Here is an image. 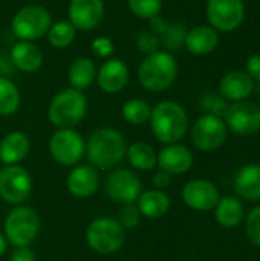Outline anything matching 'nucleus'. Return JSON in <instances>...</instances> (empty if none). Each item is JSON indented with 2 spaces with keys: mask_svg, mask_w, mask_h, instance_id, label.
<instances>
[{
  "mask_svg": "<svg viewBox=\"0 0 260 261\" xmlns=\"http://www.w3.org/2000/svg\"><path fill=\"white\" fill-rule=\"evenodd\" d=\"M205 110H208L211 115H218V116H221L222 113L225 115V112H227V106L224 104V101L222 99H219V96H216V95H207L204 99H202V104H201Z\"/></svg>",
  "mask_w": 260,
  "mask_h": 261,
  "instance_id": "obj_37",
  "label": "nucleus"
},
{
  "mask_svg": "<svg viewBox=\"0 0 260 261\" xmlns=\"http://www.w3.org/2000/svg\"><path fill=\"white\" fill-rule=\"evenodd\" d=\"M152 184H153L155 190H161V191H164V190H166V188H169V187H170V184H172V174H169V173H166V171L159 170L158 173H155V174H153Z\"/></svg>",
  "mask_w": 260,
  "mask_h": 261,
  "instance_id": "obj_39",
  "label": "nucleus"
},
{
  "mask_svg": "<svg viewBox=\"0 0 260 261\" xmlns=\"http://www.w3.org/2000/svg\"><path fill=\"white\" fill-rule=\"evenodd\" d=\"M213 210L216 222L225 229H234L244 220V205L234 196L221 197Z\"/></svg>",
  "mask_w": 260,
  "mask_h": 261,
  "instance_id": "obj_25",
  "label": "nucleus"
},
{
  "mask_svg": "<svg viewBox=\"0 0 260 261\" xmlns=\"http://www.w3.org/2000/svg\"><path fill=\"white\" fill-rule=\"evenodd\" d=\"M187 37V28L182 23H169L166 31L159 35L161 46L170 52V50H178L179 47L184 46Z\"/></svg>",
  "mask_w": 260,
  "mask_h": 261,
  "instance_id": "obj_31",
  "label": "nucleus"
},
{
  "mask_svg": "<svg viewBox=\"0 0 260 261\" xmlns=\"http://www.w3.org/2000/svg\"><path fill=\"white\" fill-rule=\"evenodd\" d=\"M52 24V17L44 6L26 5L12 17V32L21 41H34L44 37Z\"/></svg>",
  "mask_w": 260,
  "mask_h": 261,
  "instance_id": "obj_7",
  "label": "nucleus"
},
{
  "mask_svg": "<svg viewBox=\"0 0 260 261\" xmlns=\"http://www.w3.org/2000/svg\"><path fill=\"white\" fill-rule=\"evenodd\" d=\"M150 127L155 138L169 145L179 142L188 130V116L185 109L175 101H162L152 109Z\"/></svg>",
  "mask_w": 260,
  "mask_h": 261,
  "instance_id": "obj_1",
  "label": "nucleus"
},
{
  "mask_svg": "<svg viewBox=\"0 0 260 261\" xmlns=\"http://www.w3.org/2000/svg\"><path fill=\"white\" fill-rule=\"evenodd\" d=\"M126 158L129 164L139 171H150L156 167L158 154L152 148V145L146 142H133L127 147Z\"/></svg>",
  "mask_w": 260,
  "mask_h": 261,
  "instance_id": "obj_27",
  "label": "nucleus"
},
{
  "mask_svg": "<svg viewBox=\"0 0 260 261\" xmlns=\"http://www.w3.org/2000/svg\"><path fill=\"white\" fill-rule=\"evenodd\" d=\"M228 127L225 121L218 116L207 113L201 116L192 128V141L196 148L202 151H215L227 141Z\"/></svg>",
  "mask_w": 260,
  "mask_h": 261,
  "instance_id": "obj_10",
  "label": "nucleus"
},
{
  "mask_svg": "<svg viewBox=\"0 0 260 261\" xmlns=\"http://www.w3.org/2000/svg\"><path fill=\"white\" fill-rule=\"evenodd\" d=\"M245 18L242 0H208L207 20L218 32H231L238 29Z\"/></svg>",
  "mask_w": 260,
  "mask_h": 261,
  "instance_id": "obj_11",
  "label": "nucleus"
},
{
  "mask_svg": "<svg viewBox=\"0 0 260 261\" xmlns=\"http://www.w3.org/2000/svg\"><path fill=\"white\" fill-rule=\"evenodd\" d=\"M121 113H123V118L129 124L143 125V124L149 122L152 107H150V104L147 101H144L141 98H132V99L124 102V106L121 109Z\"/></svg>",
  "mask_w": 260,
  "mask_h": 261,
  "instance_id": "obj_30",
  "label": "nucleus"
},
{
  "mask_svg": "<svg viewBox=\"0 0 260 261\" xmlns=\"http://www.w3.org/2000/svg\"><path fill=\"white\" fill-rule=\"evenodd\" d=\"M169 26V21L166 18H162L161 15H155L150 18V31L153 34H156L158 37L166 31V28Z\"/></svg>",
  "mask_w": 260,
  "mask_h": 261,
  "instance_id": "obj_41",
  "label": "nucleus"
},
{
  "mask_svg": "<svg viewBox=\"0 0 260 261\" xmlns=\"http://www.w3.org/2000/svg\"><path fill=\"white\" fill-rule=\"evenodd\" d=\"M6 248H8L6 237H5V234H2V232H0V257L6 252Z\"/></svg>",
  "mask_w": 260,
  "mask_h": 261,
  "instance_id": "obj_42",
  "label": "nucleus"
},
{
  "mask_svg": "<svg viewBox=\"0 0 260 261\" xmlns=\"http://www.w3.org/2000/svg\"><path fill=\"white\" fill-rule=\"evenodd\" d=\"M67 191L78 197L86 199L97 193L100 187V176L98 171L90 165H78L75 167L67 176Z\"/></svg>",
  "mask_w": 260,
  "mask_h": 261,
  "instance_id": "obj_18",
  "label": "nucleus"
},
{
  "mask_svg": "<svg viewBox=\"0 0 260 261\" xmlns=\"http://www.w3.org/2000/svg\"><path fill=\"white\" fill-rule=\"evenodd\" d=\"M254 89V80L247 73L241 70L228 72L222 76L219 83L221 95L228 101H244L247 99Z\"/></svg>",
  "mask_w": 260,
  "mask_h": 261,
  "instance_id": "obj_19",
  "label": "nucleus"
},
{
  "mask_svg": "<svg viewBox=\"0 0 260 261\" xmlns=\"http://www.w3.org/2000/svg\"><path fill=\"white\" fill-rule=\"evenodd\" d=\"M49 153L57 164L72 167L84 156L86 144L74 128H58L49 139Z\"/></svg>",
  "mask_w": 260,
  "mask_h": 261,
  "instance_id": "obj_8",
  "label": "nucleus"
},
{
  "mask_svg": "<svg viewBox=\"0 0 260 261\" xmlns=\"http://www.w3.org/2000/svg\"><path fill=\"white\" fill-rule=\"evenodd\" d=\"M135 43H136V47L143 54H146V55H150V54L158 52L159 50V46H161L159 37L156 34H153L152 31H141L136 35Z\"/></svg>",
  "mask_w": 260,
  "mask_h": 261,
  "instance_id": "obj_34",
  "label": "nucleus"
},
{
  "mask_svg": "<svg viewBox=\"0 0 260 261\" xmlns=\"http://www.w3.org/2000/svg\"><path fill=\"white\" fill-rule=\"evenodd\" d=\"M69 84L72 89L86 90L89 89L93 81L97 80V67L95 63L87 57H78L72 61L69 72H67Z\"/></svg>",
  "mask_w": 260,
  "mask_h": 261,
  "instance_id": "obj_26",
  "label": "nucleus"
},
{
  "mask_svg": "<svg viewBox=\"0 0 260 261\" xmlns=\"http://www.w3.org/2000/svg\"><path fill=\"white\" fill-rule=\"evenodd\" d=\"M245 232L248 240L260 248V205L253 208L245 219Z\"/></svg>",
  "mask_w": 260,
  "mask_h": 261,
  "instance_id": "obj_33",
  "label": "nucleus"
},
{
  "mask_svg": "<svg viewBox=\"0 0 260 261\" xmlns=\"http://www.w3.org/2000/svg\"><path fill=\"white\" fill-rule=\"evenodd\" d=\"M37 257L34 254V251L29 248V246H20V248H15L12 252H11V257L9 261H35Z\"/></svg>",
  "mask_w": 260,
  "mask_h": 261,
  "instance_id": "obj_38",
  "label": "nucleus"
},
{
  "mask_svg": "<svg viewBox=\"0 0 260 261\" xmlns=\"http://www.w3.org/2000/svg\"><path fill=\"white\" fill-rule=\"evenodd\" d=\"M129 67L120 58H107L97 70V83L106 93H118L129 83Z\"/></svg>",
  "mask_w": 260,
  "mask_h": 261,
  "instance_id": "obj_16",
  "label": "nucleus"
},
{
  "mask_svg": "<svg viewBox=\"0 0 260 261\" xmlns=\"http://www.w3.org/2000/svg\"><path fill=\"white\" fill-rule=\"evenodd\" d=\"M11 63L21 72H37L43 64V54L32 41H18L12 46Z\"/></svg>",
  "mask_w": 260,
  "mask_h": 261,
  "instance_id": "obj_23",
  "label": "nucleus"
},
{
  "mask_svg": "<svg viewBox=\"0 0 260 261\" xmlns=\"http://www.w3.org/2000/svg\"><path fill=\"white\" fill-rule=\"evenodd\" d=\"M129 9L138 18L150 20L155 15H159L162 8V0H127Z\"/></svg>",
  "mask_w": 260,
  "mask_h": 261,
  "instance_id": "obj_32",
  "label": "nucleus"
},
{
  "mask_svg": "<svg viewBox=\"0 0 260 261\" xmlns=\"http://www.w3.org/2000/svg\"><path fill=\"white\" fill-rule=\"evenodd\" d=\"M126 151L127 144L124 136L110 127L93 132L86 145L89 162L100 170H107L118 165L126 158Z\"/></svg>",
  "mask_w": 260,
  "mask_h": 261,
  "instance_id": "obj_2",
  "label": "nucleus"
},
{
  "mask_svg": "<svg viewBox=\"0 0 260 261\" xmlns=\"http://www.w3.org/2000/svg\"><path fill=\"white\" fill-rule=\"evenodd\" d=\"M227 127L239 136H251L260 130V107L251 101H236L225 112Z\"/></svg>",
  "mask_w": 260,
  "mask_h": 261,
  "instance_id": "obj_12",
  "label": "nucleus"
},
{
  "mask_svg": "<svg viewBox=\"0 0 260 261\" xmlns=\"http://www.w3.org/2000/svg\"><path fill=\"white\" fill-rule=\"evenodd\" d=\"M247 73L256 80V81H260V54H256V55H251L247 61Z\"/></svg>",
  "mask_w": 260,
  "mask_h": 261,
  "instance_id": "obj_40",
  "label": "nucleus"
},
{
  "mask_svg": "<svg viewBox=\"0 0 260 261\" xmlns=\"http://www.w3.org/2000/svg\"><path fill=\"white\" fill-rule=\"evenodd\" d=\"M178 76V63L167 50L146 55L138 69V80L143 89L159 93L173 86Z\"/></svg>",
  "mask_w": 260,
  "mask_h": 261,
  "instance_id": "obj_3",
  "label": "nucleus"
},
{
  "mask_svg": "<svg viewBox=\"0 0 260 261\" xmlns=\"http://www.w3.org/2000/svg\"><path fill=\"white\" fill-rule=\"evenodd\" d=\"M259 95H260V81H259Z\"/></svg>",
  "mask_w": 260,
  "mask_h": 261,
  "instance_id": "obj_43",
  "label": "nucleus"
},
{
  "mask_svg": "<svg viewBox=\"0 0 260 261\" xmlns=\"http://www.w3.org/2000/svg\"><path fill=\"white\" fill-rule=\"evenodd\" d=\"M236 194L248 202L260 200V164H248L242 167L233 182Z\"/></svg>",
  "mask_w": 260,
  "mask_h": 261,
  "instance_id": "obj_20",
  "label": "nucleus"
},
{
  "mask_svg": "<svg viewBox=\"0 0 260 261\" xmlns=\"http://www.w3.org/2000/svg\"><path fill=\"white\" fill-rule=\"evenodd\" d=\"M87 112V99L81 90L64 89L49 102L48 118L57 128H72L78 125Z\"/></svg>",
  "mask_w": 260,
  "mask_h": 261,
  "instance_id": "obj_4",
  "label": "nucleus"
},
{
  "mask_svg": "<svg viewBox=\"0 0 260 261\" xmlns=\"http://www.w3.org/2000/svg\"><path fill=\"white\" fill-rule=\"evenodd\" d=\"M46 35H48V41L52 47L64 49L69 44H72V41L75 40L77 29L69 20H60V21L51 24Z\"/></svg>",
  "mask_w": 260,
  "mask_h": 261,
  "instance_id": "obj_28",
  "label": "nucleus"
},
{
  "mask_svg": "<svg viewBox=\"0 0 260 261\" xmlns=\"http://www.w3.org/2000/svg\"><path fill=\"white\" fill-rule=\"evenodd\" d=\"M0 170H2V168H0Z\"/></svg>",
  "mask_w": 260,
  "mask_h": 261,
  "instance_id": "obj_44",
  "label": "nucleus"
},
{
  "mask_svg": "<svg viewBox=\"0 0 260 261\" xmlns=\"http://www.w3.org/2000/svg\"><path fill=\"white\" fill-rule=\"evenodd\" d=\"M221 196L216 185L207 179H193L182 188L184 203L195 211H210L216 206Z\"/></svg>",
  "mask_w": 260,
  "mask_h": 261,
  "instance_id": "obj_14",
  "label": "nucleus"
},
{
  "mask_svg": "<svg viewBox=\"0 0 260 261\" xmlns=\"http://www.w3.org/2000/svg\"><path fill=\"white\" fill-rule=\"evenodd\" d=\"M107 196L118 203H133L143 193V184L129 170L118 168L109 173L104 182Z\"/></svg>",
  "mask_w": 260,
  "mask_h": 261,
  "instance_id": "obj_13",
  "label": "nucleus"
},
{
  "mask_svg": "<svg viewBox=\"0 0 260 261\" xmlns=\"http://www.w3.org/2000/svg\"><path fill=\"white\" fill-rule=\"evenodd\" d=\"M69 21L80 31H92L98 28L104 17L103 0H70L69 3Z\"/></svg>",
  "mask_w": 260,
  "mask_h": 261,
  "instance_id": "obj_15",
  "label": "nucleus"
},
{
  "mask_svg": "<svg viewBox=\"0 0 260 261\" xmlns=\"http://www.w3.org/2000/svg\"><path fill=\"white\" fill-rule=\"evenodd\" d=\"M20 107V92L6 76H0V116L14 115Z\"/></svg>",
  "mask_w": 260,
  "mask_h": 261,
  "instance_id": "obj_29",
  "label": "nucleus"
},
{
  "mask_svg": "<svg viewBox=\"0 0 260 261\" xmlns=\"http://www.w3.org/2000/svg\"><path fill=\"white\" fill-rule=\"evenodd\" d=\"M219 44V34L211 26H196L187 31L184 46L193 55H207L211 54Z\"/></svg>",
  "mask_w": 260,
  "mask_h": 261,
  "instance_id": "obj_22",
  "label": "nucleus"
},
{
  "mask_svg": "<svg viewBox=\"0 0 260 261\" xmlns=\"http://www.w3.org/2000/svg\"><path fill=\"white\" fill-rule=\"evenodd\" d=\"M40 234V217L31 206H17L5 219V237L14 248L29 246Z\"/></svg>",
  "mask_w": 260,
  "mask_h": 261,
  "instance_id": "obj_5",
  "label": "nucleus"
},
{
  "mask_svg": "<svg viewBox=\"0 0 260 261\" xmlns=\"http://www.w3.org/2000/svg\"><path fill=\"white\" fill-rule=\"evenodd\" d=\"M29 148V138L23 132H9L0 141V161L5 165H17L28 156Z\"/></svg>",
  "mask_w": 260,
  "mask_h": 261,
  "instance_id": "obj_21",
  "label": "nucleus"
},
{
  "mask_svg": "<svg viewBox=\"0 0 260 261\" xmlns=\"http://www.w3.org/2000/svg\"><path fill=\"white\" fill-rule=\"evenodd\" d=\"M86 242L92 251L109 255L118 252L126 242V229L118 220L110 217H100L90 222L86 229Z\"/></svg>",
  "mask_w": 260,
  "mask_h": 261,
  "instance_id": "obj_6",
  "label": "nucleus"
},
{
  "mask_svg": "<svg viewBox=\"0 0 260 261\" xmlns=\"http://www.w3.org/2000/svg\"><path fill=\"white\" fill-rule=\"evenodd\" d=\"M170 197L161 190H149L139 194L136 206L147 219H161L170 211Z\"/></svg>",
  "mask_w": 260,
  "mask_h": 261,
  "instance_id": "obj_24",
  "label": "nucleus"
},
{
  "mask_svg": "<svg viewBox=\"0 0 260 261\" xmlns=\"http://www.w3.org/2000/svg\"><path fill=\"white\" fill-rule=\"evenodd\" d=\"M90 47H92V52L100 58H109V57H112V54L115 50V44L109 37H97L92 41Z\"/></svg>",
  "mask_w": 260,
  "mask_h": 261,
  "instance_id": "obj_36",
  "label": "nucleus"
},
{
  "mask_svg": "<svg viewBox=\"0 0 260 261\" xmlns=\"http://www.w3.org/2000/svg\"><path fill=\"white\" fill-rule=\"evenodd\" d=\"M156 165L159 170L176 176L187 173L193 165V154L192 151L181 144H169L158 153V162Z\"/></svg>",
  "mask_w": 260,
  "mask_h": 261,
  "instance_id": "obj_17",
  "label": "nucleus"
},
{
  "mask_svg": "<svg viewBox=\"0 0 260 261\" xmlns=\"http://www.w3.org/2000/svg\"><path fill=\"white\" fill-rule=\"evenodd\" d=\"M141 220V213L136 205L133 203H124V206L120 210L118 214V222L124 229H133L138 226Z\"/></svg>",
  "mask_w": 260,
  "mask_h": 261,
  "instance_id": "obj_35",
  "label": "nucleus"
},
{
  "mask_svg": "<svg viewBox=\"0 0 260 261\" xmlns=\"http://www.w3.org/2000/svg\"><path fill=\"white\" fill-rule=\"evenodd\" d=\"M32 193V179L20 165H5L0 170V197L9 205H21Z\"/></svg>",
  "mask_w": 260,
  "mask_h": 261,
  "instance_id": "obj_9",
  "label": "nucleus"
}]
</instances>
